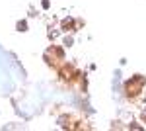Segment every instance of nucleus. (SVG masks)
I'll return each mask as SVG.
<instances>
[]
</instances>
